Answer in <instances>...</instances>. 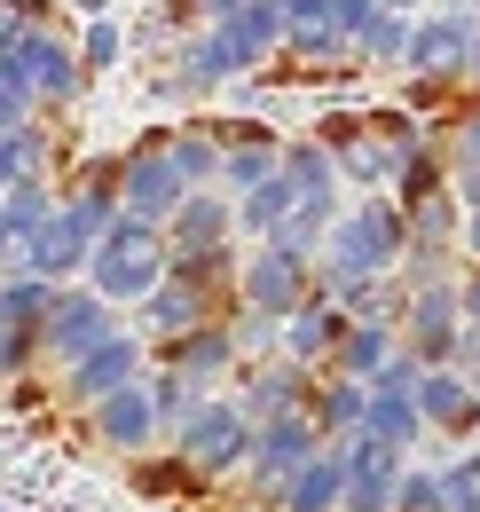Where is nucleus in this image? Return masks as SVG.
Returning <instances> with one entry per match:
<instances>
[{
    "instance_id": "1",
    "label": "nucleus",
    "mask_w": 480,
    "mask_h": 512,
    "mask_svg": "<svg viewBox=\"0 0 480 512\" xmlns=\"http://www.w3.org/2000/svg\"><path fill=\"white\" fill-rule=\"evenodd\" d=\"M103 434L134 449V442H142V434H150V410H142L134 394H126V402H119V394H111V402H103Z\"/></svg>"
},
{
    "instance_id": "2",
    "label": "nucleus",
    "mask_w": 480,
    "mask_h": 512,
    "mask_svg": "<svg viewBox=\"0 0 480 512\" xmlns=\"http://www.w3.org/2000/svg\"><path fill=\"white\" fill-rule=\"evenodd\" d=\"M425 410H433L441 426H473V394H465L457 379H433V386H425Z\"/></svg>"
},
{
    "instance_id": "3",
    "label": "nucleus",
    "mask_w": 480,
    "mask_h": 512,
    "mask_svg": "<svg viewBox=\"0 0 480 512\" xmlns=\"http://www.w3.org/2000/svg\"><path fill=\"white\" fill-rule=\"evenodd\" d=\"M347 253L386 260V253H394V213H362V221H355V237H347Z\"/></svg>"
},
{
    "instance_id": "4",
    "label": "nucleus",
    "mask_w": 480,
    "mask_h": 512,
    "mask_svg": "<svg viewBox=\"0 0 480 512\" xmlns=\"http://www.w3.org/2000/svg\"><path fill=\"white\" fill-rule=\"evenodd\" d=\"M457 40H465V24H425L410 56H418V64H457Z\"/></svg>"
},
{
    "instance_id": "5",
    "label": "nucleus",
    "mask_w": 480,
    "mask_h": 512,
    "mask_svg": "<svg viewBox=\"0 0 480 512\" xmlns=\"http://www.w3.org/2000/svg\"><path fill=\"white\" fill-rule=\"evenodd\" d=\"M331 481H339L331 465H315V473H300V489H292V512H323V505H331Z\"/></svg>"
},
{
    "instance_id": "6",
    "label": "nucleus",
    "mask_w": 480,
    "mask_h": 512,
    "mask_svg": "<svg viewBox=\"0 0 480 512\" xmlns=\"http://www.w3.org/2000/svg\"><path fill=\"white\" fill-rule=\"evenodd\" d=\"M134 371V347H95V363H87V386H111Z\"/></svg>"
},
{
    "instance_id": "7",
    "label": "nucleus",
    "mask_w": 480,
    "mask_h": 512,
    "mask_svg": "<svg viewBox=\"0 0 480 512\" xmlns=\"http://www.w3.org/2000/svg\"><path fill=\"white\" fill-rule=\"evenodd\" d=\"M378 355H386L378 331H355V339H347V371H378Z\"/></svg>"
},
{
    "instance_id": "8",
    "label": "nucleus",
    "mask_w": 480,
    "mask_h": 512,
    "mask_svg": "<svg viewBox=\"0 0 480 512\" xmlns=\"http://www.w3.org/2000/svg\"><path fill=\"white\" fill-rule=\"evenodd\" d=\"M229 182H268V158H260V150H237V158H229Z\"/></svg>"
},
{
    "instance_id": "9",
    "label": "nucleus",
    "mask_w": 480,
    "mask_h": 512,
    "mask_svg": "<svg viewBox=\"0 0 480 512\" xmlns=\"http://www.w3.org/2000/svg\"><path fill=\"white\" fill-rule=\"evenodd\" d=\"M473 316H480V284H473Z\"/></svg>"
},
{
    "instance_id": "10",
    "label": "nucleus",
    "mask_w": 480,
    "mask_h": 512,
    "mask_svg": "<svg viewBox=\"0 0 480 512\" xmlns=\"http://www.w3.org/2000/svg\"><path fill=\"white\" fill-rule=\"evenodd\" d=\"M473 150H480V119H473Z\"/></svg>"
}]
</instances>
